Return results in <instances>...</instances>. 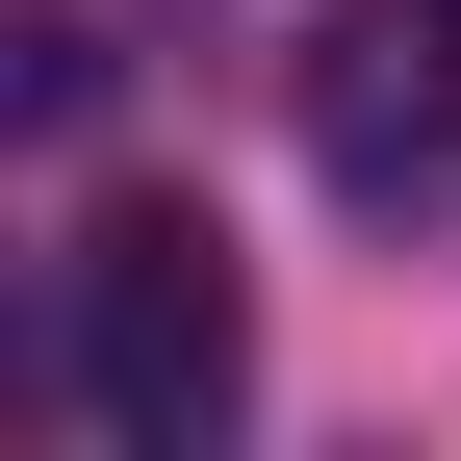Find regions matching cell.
<instances>
[{
    "mask_svg": "<svg viewBox=\"0 0 461 461\" xmlns=\"http://www.w3.org/2000/svg\"><path fill=\"white\" fill-rule=\"evenodd\" d=\"M51 384H77L129 461H205L230 384H257V282H230L205 205H77V257H51Z\"/></svg>",
    "mask_w": 461,
    "mask_h": 461,
    "instance_id": "obj_1",
    "label": "cell"
},
{
    "mask_svg": "<svg viewBox=\"0 0 461 461\" xmlns=\"http://www.w3.org/2000/svg\"><path fill=\"white\" fill-rule=\"evenodd\" d=\"M308 180L333 205H461V0H333L308 26Z\"/></svg>",
    "mask_w": 461,
    "mask_h": 461,
    "instance_id": "obj_2",
    "label": "cell"
},
{
    "mask_svg": "<svg viewBox=\"0 0 461 461\" xmlns=\"http://www.w3.org/2000/svg\"><path fill=\"white\" fill-rule=\"evenodd\" d=\"M0 103H26V154L103 129V26H0Z\"/></svg>",
    "mask_w": 461,
    "mask_h": 461,
    "instance_id": "obj_3",
    "label": "cell"
}]
</instances>
